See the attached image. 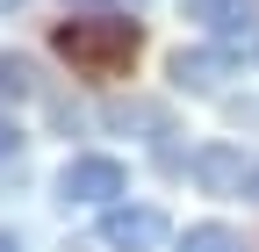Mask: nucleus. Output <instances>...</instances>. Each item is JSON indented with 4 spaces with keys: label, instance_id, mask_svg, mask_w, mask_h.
Wrapping results in <instances>:
<instances>
[{
    "label": "nucleus",
    "instance_id": "nucleus-1",
    "mask_svg": "<svg viewBox=\"0 0 259 252\" xmlns=\"http://www.w3.org/2000/svg\"><path fill=\"white\" fill-rule=\"evenodd\" d=\"M51 44H58L65 65H79V72H94V79H115V72H130L144 29H137V22H108V15H79V22H58Z\"/></svg>",
    "mask_w": 259,
    "mask_h": 252
},
{
    "label": "nucleus",
    "instance_id": "nucleus-2",
    "mask_svg": "<svg viewBox=\"0 0 259 252\" xmlns=\"http://www.w3.org/2000/svg\"><path fill=\"white\" fill-rule=\"evenodd\" d=\"M122 187H130V173L108 151H79V159L58 166V202L65 209H108V202H122Z\"/></svg>",
    "mask_w": 259,
    "mask_h": 252
},
{
    "label": "nucleus",
    "instance_id": "nucleus-3",
    "mask_svg": "<svg viewBox=\"0 0 259 252\" xmlns=\"http://www.w3.org/2000/svg\"><path fill=\"white\" fill-rule=\"evenodd\" d=\"M166 216H158V209H144V202H108L101 209V245L108 252H158V245H166Z\"/></svg>",
    "mask_w": 259,
    "mask_h": 252
},
{
    "label": "nucleus",
    "instance_id": "nucleus-4",
    "mask_svg": "<svg viewBox=\"0 0 259 252\" xmlns=\"http://www.w3.org/2000/svg\"><path fill=\"white\" fill-rule=\"evenodd\" d=\"M166 79L180 94H223V79H231V51L223 44H180L166 58Z\"/></svg>",
    "mask_w": 259,
    "mask_h": 252
},
{
    "label": "nucleus",
    "instance_id": "nucleus-5",
    "mask_svg": "<svg viewBox=\"0 0 259 252\" xmlns=\"http://www.w3.org/2000/svg\"><path fill=\"white\" fill-rule=\"evenodd\" d=\"M252 166L259 159H245L238 144H202L187 159V173L202 180V195H245V187H252Z\"/></svg>",
    "mask_w": 259,
    "mask_h": 252
},
{
    "label": "nucleus",
    "instance_id": "nucleus-6",
    "mask_svg": "<svg viewBox=\"0 0 259 252\" xmlns=\"http://www.w3.org/2000/svg\"><path fill=\"white\" fill-rule=\"evenodd\" d=\"M187 22H209L223 44H245V51L259 36V15L245 8V0H187Z\"/></svg>",
    "mask_w": 259,
    "mask_h": 252
},
{
    "label": "nucleus",
    "instance_id": "nucleus-7",
    "mask_svg": "<svg viewBox=\"0 0 259 252\" xmlns=\"http://www.w3.org/2000/svg\"><path fill=\"white\" fill-rule=\"evenodd\" d=\"M101 122L108 130H166V108H151V101H108Z\"/></svg>",
    "mask_w": 259,
    "mask_h": 252
},
{
    "label": "nucleus",
    "instance_id": "nucleus-8",
    "mask_svg": "<svg viewBox=\"0 0 259 252\" xmlns=\"http://www.w3.org/2000/svg\"><path fill=\"white\" fill-rule=\"evenodd\" d=\"M180 252H245V238L231 224H187L180 231Z\"/></svg>",
    "mask_w": 259,
    "mask_h": 252
},
{
    "label": "nucleus",
    "instance_id": "nucleus-9",
    "mask_svg": "<svg viewBox=\"0 0 259 252\" xmlns=\"http://www.w3.org/2000/svg\"><path fill=\"white\" fill-rule=\"evenodd\" d=\"M29 94H36V72H29L22 58H8V51H0V108H15V101H29Z\"/></svg>",
    "mask_w": 259,
    "mask_h": 252
},
{
    "label": "nucleus",
    "instance_id": "nucleus-10",
    "mask_svg": "<svg viewBox=\"0 0 259 252\" xmlns=\"http://www.w3.org/2000/svg\"><path fill=\"white\" fill-rule=\"evenodd\" d=\"M15 151H22V130H15V122H8V115H0V166H8V159H15Z\"/></svg>",
    "mask_w": 259,
    "mask_h": 252
},
{
    "label": "nucleus",
    "instance_id": "nucleus-11",
    "mask_svg": "<svg viewBox=\"0 0 259 252\" xmlns=\"http://www.w3.org/2000/svg\"><path fill=\"white\" fill-rule=\"evenodd\" d=\"M231 115L238 122H259V101H231Z\"/></svg>",
    "mask_w": 259,
    "mask_h": 252
},
{
    "label": "nucleus",
    "instance_id": "nucleus-12",
    "mask_svg": "<svg viewBox=\"0 0 259 252\" xmlns=\"http://www.w3.org/2000/svg\"><path fill=\"white\" fill-rule=\"evenodd\" d=\"M0 252H22V245H15V238H8V231H0Z\"/></svg>",
    "mask_w": 259,
    "mask_h": 252
},
{
    "label": "nucleus",
    "instance_id": "nucleus-13",
    "mask_svg": "<svg viewBox=\"0 0 259 252\" xmlns=\"http://www.w3.org/2000/svg\"><path fill=\"white\" fill-rule=\"evenodd\" d=\"M245 195H252V202H259V166H252V187H245Z\"/></svg>",
    "mask_w": 259,
    "mask_h": 252
},
{
    "label": "nucleus",
    "instance_id": "nucleus-14",
    "mask_svg": "<svg viewBox=\"0 0 259 252\" xmlns=\"http://www.w3.org/2000/svg\"><path fill=\"white\" fill-rule=\"evenodd\" d=\"M0 8H22V0H0Z\"/></svg>",
    "mask_w": 259,
    "mask_h": 252
}]
</instances>
